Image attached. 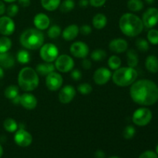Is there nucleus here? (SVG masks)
Returning a JSON list of instances; mask_svg holds the SVG:
<instances>
[{
    "label": "nucleus",
    "mask_w": 158,
    "mask_h": 158,
    "mask_svg": "<svg viewBox=\"0 0 158 158\" xmlns=\"http://www.w3.org/2000/svg\"><path fill=\"white\" fill-rule=\"evenodd\" d=\"M132 100L142 106H151L158 100V86L149 80H140L134 82L130 89Z\"/></svg>",
    "instance_id": "f257e3e1"
},
{
    "label": "nucleus",
    "mask_w": 158,
    "mask_h": 158,
    "mask_svg": "<svg viewBox=\"0 0 158 158\" xmlns=\"http://www.w3.org/2000/svg\"><path fill=\"white\" fill-rule=\"evenodd\" d=\"M119 26L125 35L134 37L142 32L143 24L142 19L133 13H125L120 17Z\"/></svg>",
    "instance_id": "f03ea898"
},
{
    "label": "nucleus",
    "mask_w": 158,
    "mask_h": 158,
    "mask_svg": "<svg viewBox=\"0 0 158 158\" xmlns=\"http://www.w3.org/2000/svg\"><path fill=\"white\" fill-rule=\"evenodd\" d=\"M19 42L26 49H38L44 43V35L38 29H28L21 34Z\"/></svg>",
    "instance_id": "7ed1b4c3"
},
{
    "label": "nucleus",
    "mask_w": 158,
    "mask_h": 158,
    "mask_svg": "<svg viewBox=\"0 0 158 158\" xmlns=\"http://www.w3.org/2000/svg\"><path fill=\"white\" fill-rule=\"evenodd\" d=\"M40 80L38 73L31 67H24L20 70L18 76V83L19 87L26 92L36 89Z\"/></svg>",
    "instance_id": "20e7f679"
},
{
    "label": "nucleus",
    "mask_w": 158,
    "mask_h": 158,
    "mask_svg": "<svg viewBox=\"0 0 158 158\" xmlns=\"http://www.w3.org/2000/svg\"><path fill=\"white\" fill-rule=\"evenodd\" d=\"M137 71L132 67H120L112 75L114 83L118 86H128L132 85L137 78Z\"/></svg>",
    "instance_id": "39448f33"
},
{
    "label": "nucleus",
    "mask_w": 158,
    "mask_h": 158,
    "mask_svg": "<svg viewBox=\"0 0 158 158\" xmlns=\"http://www.w3.org/2000/svg\"><path fill=\"white\" fill-rule=\"evenodd\" d=\"M152 116V112L148 108H139L133 114L132 120L137 126L143 127L151 121Z\"/></svg>",
    "instance_id": "423d86ee"
},
{
    "label": "nucleus",
    "mask_w": 158,
    "mask_h": 158,
    "mask_svg": "<svg viewBox=\"0 0 158 158\" xmlns=\"http://www.w3.org/2000/svg\"><path fill=\"white\" fill-rule=\"evenodd\" d=\"M40 55L46 63H52L58 57V48L52 43H46L40 47Z\"/></svg>",
    "instance_id": "0eeeda50"
},
{
    "label": "nucleus",
    "mask_w": 158,
    "mask_h": 158,
    "mask_svg": "<svg viewBox=\"0 0 158 158\" xmlns=\"http://www.w3.org/2000/svg\"><path fill=\"white\" fill-rule=\"evenodd\" d=\"M74 67V60L66 54L60 55L55 60V68L61 73H68L72 71Z\"/></svg>",
    "instance_id": "6e6552de"
},
{
    "label": "nucleus",
    "mask_w": 158,
    "mask_h": 158,
    "mask_svg": "<svg viewBox=\"0 0 158 158\" xmlns=\"http://www.w3.org/2000/svg\"><path fill=\"white\" fill-rule=\"evenodd\" d=\"M143 26L148 29H152L158 23V9L149 8L143 14L142 17Z\"/></svg>",
    "instance_id": "1a4fd4ad"
},
{
    "label": "nucleus",
    "mask_w": 158,
    "mask_h": 158,
    "mask_svg": "<svg viewBox=\"0 0 158 158\" xmlns=\"http://www.w3.org/2000/svg\"><path fill=\"white\" fill-rule=\"evenodd\" d=\"M14 141L18 146L22 148L29 147L32 142V137L28 131L23 128H19L15 131L14 136Z\"/></svg>",
    "instance_id": "9d476101"
},
{
    "label": "nucleus",
    "mask_w": 158,
    "mask_h": 158,
    "mask_svg": "<svg viewBox=\"0 0 158 158\" xmlns=\"http://www.w3.org/2000/svg\"><path fill=\"white\" fill-rule=\"evenodd\" d=\"M63 77L60 73L52 72L46 76V85L48 89L51 91H56L63 85Z\"/></svg>",
    "instance_id": "9b49d317"
},
{
    "label": "nucleus",
    "mask_w": 158,
    "mask_h": 158,
    "mask_svg": "<svg viewBox=\"0 0 158 158\" xmlns=\"http://www.w3.org/2000/svg\"><path fill=\"white\" fill-rule=\"evenodd\" d=\"M69 50L73 56L81 59L86 58L89 52L87 45L82 41H77L73 43L70 46Z\"/></svg>",
    "instance_id": "f8f14e48"
},
{
    "label": "nucleus",
    "mask_w": 158,
    "mask_h": 158,
    "mask_svg": "<svg viewBox=\"0 0 158 158\" xmlns=\"http://www.w3.org/2000/svg\"><path fill=\"white\" fill-rule=\"evenodd\" d=\"M112 77V73L109 69L105 67H101L97 69L94 74V80L96 84L102 85L106 84L110 80Z\"/></svg>",
    "instance_id": "ddd939ff"
},
{
    "label": "nucleus",
    "mask_w": 158,
    "mask_h": 158,
    "mask_svg": "<svg viewBox=\"0 0 158 158\" xmlns=\"http://www.w3.org/2000/svg\"><path fill=\"white\" fill-rule=\"evenodd\" d=\"M15 23L9 16L0 17V33L3 35H12L15 31Z\"/></svg>",
    "instance_id": "4468645a"
},
{
    "label": "nucleus",
    "mask_w": 158,
    "mask_h": 158,
    "mask_svg": "<svg viewBox=\"0 0 158 158\" xmlns=\"http://www.w3.org/2000/svg\"><path fill=\"white\" fill-rule=\"evenodd\" d=\"M76 96V89L70 85H66L61 89L59 94V100L63 104L69 103Z\"/></svg>",
    "instance_id": "2eb2a0df"
},
{
    "label": "nucleus",
    "mask_w": 158,
    "mask_h": 158,
    "mask_svg": "<svg viewBox=\"0 0 158 158\" xmlns=\"http://www.w3.org/2000/svg\"><path fill=\"white\" fill-rule=\"evenodd\" d=\"M19 104L23 106L25 109L31 110L36 107L37 99L32 94L25 93V94L20 95Z\"/></svg>",
    "instance_id": "dca6fc26"
},
{
    "label": "nucleus",
    "mask_w": 158,
    "mask_h": 158,
    "mask_svg": "<svg viewBox=\"0 0 158 158\" xmlns=\"http://www.w3.org/2000/svg\"><path fill=\"white\" fill-rule=\"evenodd\" d=\"M109 48L111 51L117 53L125 52L128 48V43L123 39H114L110 43Z\"/></svg>",
    "instance_id": "f3484780"
},
{
    "label": "nucleus",
    "mask_w": 158,
    "mask_h": 158,
    "mask_svg": "<svg viewBox=\"0 0 158 158\" xmlns=\"http://www.w3.org/2000/svg\"><path fill=\"white\" fill-rule=\"evenodd\" d=\"M34 26L40 30H45L48 29L50 24L49 18L44 13H39L35 15L33 19Z\"/></svg>",
    "instance_id": "a211bd4d"
},
{
    "label": "nucleus",
    "mask_w": 158,
    "mask_h": 158,
    "mask_svg": "<svg viewBox=\"0 0 158 158\" xmlns=\"http://www.w3.org/2000/svg\"><path fill=\"white\" fill-rule=\"evenodd\" d=\"M15 65V59L9 52H0V66L5 69L12 68Z\"/></svg>",
    "instance_id": "6ab92c4d"
},
{
    "label": "nucleus",
    "mask_w": 158,
    "mask_h": 158,
    "mask_svg": "<svg viewBox=\"0 0 158 158\" xmlns=\"http://www.w3.org/2000/svg\"><path fill=\"white\" fill-rule=\"evenodd\" d=\"M80 29L77 25H70L63 31V37L66 41H71L78 35Z\"/></svg>",
    "instance_id": "aec40b11"
},
{
    "label": "nucleus",
    "mask_w": 158,
    "mask_h": 158,
    "mask_svg": "<svg viewBox=\"0 0 158 158\" xmlns=\"http://www.w3.org/2000/svg\"><path fill=\"white\" fill-rule=\"evenodd\" d=\"M145 66L149 72L156 73L158 72V58L155 56H149L145 61Z\"/></svg>",
    "instance_id": "412c9836"
},
{
    "label": "nucleus",
    "mask_w": 158,
    "mask_h": 158,
    "mask_svg": "<svg viewBox=\"0 0 158 158\" xmlns=\"http://www.w3.org/2000/svg\"><path fill=\"white\" fill-rule=\"evenodd\" d=\"M55 70V65L51 63H40L36 66V73L41 76H47Z\"/></svg>",
    "instance_id": "4be33fe9"
},
{
    "label": "nucleus",
    "mask_w": 158,
    "mask_h": 158,
    "mask_svg": "<svg viewBox=\"0 0 158 158\" xmlns=\"http://www.w3.org/2000/svg\"><path fill=\"white\" fill-rule=\"evenodd\" d=\"M107 23V19L106 15L102 13L96 14L93 18V25L97 29H102L106 26Z\"/></svg>",
    "instance_id": "5701e85b"
},
{
    "label": "nucleus",
    "mask_w": 158,
    "mask_h": 158,
    "mask_svg": "<svg viewBox=\"0 0 158 158\" xmlns=\"http://www.w3.org/2000/svg\"><path fill=\"white\" fill-rule=\"evenodd\" d=\"M127 64L129 67L134 68L138 65V55L136 50L133 49H129L127 52Z\"/></svg>",
    "instance_id": "b1692460"
},
{
    "label": "nucleus",
    "mask_w": 158,
    "mask_h": 158,
    "mask_svg": "<svg viewBox=\"0 0 158 158\" xmlns=\"http://www.w3.org/2000/svg\"><path fill=\"white\" fill-rule=\"evenodd\" d=\"M41 5L46 10L52 11L56 10L60 7L61 0H40Z\"/></svg>",
    "instance_id": "393cba45"
},
{
    "label": "nucleus",
    "mask_w": 158,
    "mask_h": 158,
    "mask_svg": "<svg viewBox=\"0 0 158 158\" xmlns=\"http://www.w3.org/2000/svg\"><path fill=\"white\" fill-rule=\"evenodd\" d=\"M127 8L131 12H139L143 9V2L141 0H128Z\"/></svg>",
    "instance_id": "a878e982"
},
{
    "label": "nucleus",
    "mask_w": 158,
    "mask_h": 158,
    "mask_svg": "<svg viewBox=\"0 0 158 158\" xmlns=\"http://www.w3.org/2000/svg\"><path fill=\"white\" fill-rule=\"evenodd\" d=\"M12 47V40L8 36L0 37V52H6Z\"/></svg>",
    "instance_id": "bb28decb"
},
{
    "label": "nucleus",
    "mask_w": 158,
    "mask_h": 158,
    "mask_svg": "<svg viewBox=\"0 0 158 158\" xmlns=\"http://www.w3.org/2000/svg\"><path fill=\"white\" fill-rule=\"evenodd\" d=\"M3 127L6 131L10 133L15 132L18 129V124H17L16 121L12 118H7L6 120H5L4 123H3Z\"/></svg>",
    "instance_id": "cd10ccee"
},
{
    "label": "nucleus",
    "mask_w": 158,
    "mask_h": 158,
    "mask_svg": "<svg viewBox=\"0 0 158 158\" xmlns=\"http://www.w3.org/2000/svg\"><path fill=\"white\" fill-rule=\"evenodd\" d=\"M5 97L9 100H12L19 95V88L15 85H10L5 89Z\"/></svg>",
    "instance_id": "c85d7f7f"
},
{
    "label": "nucleus",
    "mask_w": 158,
    "mask_h": 158,
    "mask_svg": "<svg viewBox=\"0 0 158 158\" xmlns=\"http://www.w3.org/2000/svg\"><path fill=\"white\" fill-rule=\"evenodd\" d=\"M17 61L19 63H22V64H26V63H29L30 61V55H29V52L24 49L19 50L17 53L16 56Z\"/></svg>",
    "instance_id": "c756f323"
},
{
    "label": "nucleus",
    "mask_w": 158,
    "mask_h": 158,
    "mask_svg": "<svg viewBox=\"0 0 158 158\" xmlns=\"http://www.w3.org/2000/svg\"><path fill=\"white\" fill-rule=\"evenodd\" d=\"M75 2L74 0H64L60 5V11L63 12H69L75 8Z\"/></svg>",
    "instance_id": "7c9ffc66"
},
{
    "label": "nucleus",
    "mask_w": 158,
    "mask_h": 158,
    "mask_svg": "<svg viewBox=\"0 0 158 158\" xmlns=\"http://www.w3.org/2000/svg\"><path fill=\"white\" fill-rule=\"evenodd\" d=\"M108 66L111 69H119L121 66V60H120V57H118L117 56H112L110 57V59L108 60Z\"/></svg>",
    "instance_id": "2f4dec72"
},
{
    "label": "nucleus",
    "mask_w": 158,
    "mask_h": 158,
    "mask_svg": "<svg viewBox=\"0 0 158 158\" xmlns=\"http://www.w3.org/2000/svg\"><path fill=\"white\" fill-rule=\"evenodd\" d=\"M106 56V52L103 49H96L91 53V58L93 60L96 62H99L103 60Z\"/></svg>",
    "instance_id": "473e14b6"
},
{
    "label": "nucleus",
    "mask_w": 158,
    "mask_h": 158,
    "mask_svg": "<svg viewBox=\"0 0 158 158\" xmlns=\"http://www.w3.org/2000/svg\"><path fill=\"white\" fill-rule=\"evenodd\" d=\"M148 42L153 45H158V30L151 29L148 32Z\"/></svg>",
    "instance_id": "72a5a7b5"
},
{
    "label": "nucleus",
    "mask_w": 158,
    "mask_h": 158,
    "mask_svg": "<svg viewBox=\"0 0 158 158\" xmlns=\"http://www.w3.org/2000/svg\"><path fill=\"white\" fill-rule=\"evenodd\" d=\"M135 134L136 129L134 128V127L131 126V125L127 126L123 131V137L125 139H127V140H131V139H132L135 136Z\"/></svg>",
    "instance_id": "f704fd0d"
},
{
    "label": "nucleus",
    "mask_w": 158,
    "mask_h": 158,
    "mask_svg": "<svg viewBox=\"0 0 158 158\" xmlns=\"http://www.w3.org/2000/svg\"><path fill=\"white\" fill-rule=\"evenodd\" d=\"M60 33H61V28L57 25H54V26H51L48 30V36L50 39H56L57 37L60 36Z\"/></svg>",
    "instance_id": "c9c22d12"
},
{
    "label": "nucleus",
    "mask_w": 158,
    "mask_h": 158,
    "mask_svg": "<svg viewBox=\"0 0 158 158\" xmlns=\"http://www.w3.org/2000/svg\"><path fill=\"white\" fill-rule=\"evenodd\" d=\"M136 46L141 52H147L149 49V43L144 39H137L136 41Z\"/></svg>",
    "instance_id": "e433bc0d"
},
{
    "label": "nucleus",
    "mask_w": 158,
    "mask_h": 158,
    "mask_svg": "<svg viewBox=\"0 0 158 158\" xmlns=\"http://www.w3.org/2000/svg\"><path fill=\"white\" fill-rule=\"evenodd\" d=\"M93 90V88L91 86L90 84L87 83H81V84L79 85L78 86V91L81 94H83V95H87V94H89Z\"/></svg>",
    "instance_id": "4c0bfd02"
},
{
    "label": "nucleus",
    "mask_w": 158,
    "mask_h": 158,
    "mask_svg": "<svg viewBox=\"0 0 158 158\" xmlns=\"http://www.w3.org/2000/svg\"><path fill=\"white\" fill-rule=\"evenodd\" d=\"M6 12H7L8 16L11 17V18L15 17L19 12V6L16 4L9 5L6 9Z\"/></svg>",
    "instance_id": "58836bf2"
},
{
    "label": "nucleus",
    "mask_w": 158,
    "mask_h": 158,
    "mask_svg": "<svg viewBox=\"0 0 158 158\" xmlns=\"http://www.w3.org/2000/svg\"><path fill=\"white\" fill-rule=\"evenodd\" d=\"M139 158H158V155L152 151H146L140 154Z\"/></svg>",
    "instance_id": "ea45409f"
},
{
    "label": "nucleus",
    "mask_w": 158,
    "mask_h": 158,
    "mask_svg": "<svg viewBox=\"0 0 158 158\" xmlns=\"http://www.w3.org/2000/svg\"><path fill=\"white\" fill-rule=\"evenodd\" d=\"M70 76L74 80H76V81H78V80H81L82 73H81V71L79 70V69H74V70H72Z\"/></svg>",
    "instance_id": "a19ab883"
},
{
    "label": "nucleus",
    "mask_w": 158,
    "mask_h": 158,
    "mask_svg": "<svg viewBox=\"0 0 158 158\" xmlns=\"http://www.w3.org/2000/svg\"><path fill=\"white\" fill-rule=\"evenodd\" d=\"M106 0H89V4L96 8H99L103 6L106 3Z\"/></svg>",
    "instance_id": "79ce46f5"
},
{
    "label": "nucleus",
    "mask_w": 158,
    "mask_h": 158,
    "mask_svg": "<svg viewBox=\"0 0 158 158\" xmlns=\"http://www.w3.org/2000/svg\"><path fill=\"white\" fill-rule=\"evenodd\" d=\"M80 32H81L83 35H87L92 32V29L88 25H83V26H81V28L80 29Z\"/></svg>",
    "instance_id": "37998d69"
},
{
    "label": "nucleus",
    "mask_w": 158,
    "mask_h": 158,
    "mask_svg": "<svg viewBox=\"0 0 158 158\" xmlns=\"http://www.w3.org/2000/svg\"><path fill=\"white\" fill-rule=\"evenodd\" d=\"M82 66H83V69H89L91 68V66H92V63H91L89 60L84 58L83 61H82Z\"/></svg>",
    "instance_id": "c03bdc74"
},
{
    "label": "nucleus",
    "mask_w": 158,
    "mask_h": 158,
    "mask_svg": "<svg viewBox=\"0 0 158 158\" xmlns=\"http://www.w3.org/2000/svg\"><path fill=\"white\" fill-rule=\"evenodd\" d=\"M18 2L19 5H20L23 7H28L31 4L30 0H18Z\"/></svg>",
    "instance_id": "a18cd8bd"
},
{
    "label": "nucleus",
    "mask_w": 158,
    "mask_h": 158,
    "mask_svg": "<svg viewBox=\"0 0 158 158\" xmlns=\"http://www.w3.org/2000/svg\"><path fill=\"white\" fill-rule=\"evenodd\" d=\"M95 158H105V153L101 150H99L95 152Z\"/></svg>",
    "instance_id": "49530a36"
},
{
    "label": "nucleus",
    "mask_w": 158,
    "mask_h": 158,
    "mask_svg": "<svg viewBox=\"0 0 158 158\" xmlns=\"http://www.w3.org/2000/svg\"><path fill=\"white\" fill-rule=\"evenodd\" d=\"M89 0H80L79 2V5H80V7L82 8H86L89 6Z\"/></svg>",
    "instance_id": "de8ad7c7"
},
{
    "label": "nucleus",
    "mask_w": 158,
    "mask_h": 158,
    "mask_svg": "<svg viewBox=\"0 0 158 158\" xmlns=\"http://www.w3.org/2000/svg\"><path fill=\"white\" fill-rule=\"evenodd\" d=\"M6 12V6L2 0H0V15H3Z\"/></svg>",
    "instance_id": "09e8293b"
},
{
    "label": "nucleus",
    "mask_w": 158,
    "mask_h": 158,
    "mask_svg": "<svg viewBox=\"0 0 158 158\" xmlns=\"http://www.w3.org/2000/svg\"><path fill=\"white\" fill-rule=\"evenodd\" d=\"M12 100V103H13L15 105L19 104V102H20V96H19V95L16 96V97H15V98H13V99H12V100Z\"/></svg>",
    "instance_id": "8fccbe9b"
},
{
    "label": "nucleus",
    "mask_w": 158,
    "mask_h": 158,
    "mask_svg": "<svg viewBox=\"0 0 158 158\" xmlns=\"http://www.w3.org/2000/svg\"><path fill=\"white\" fill-rule=\"evenodd\" d=\"M4 77V71H3V69L2 68V66H0V80L3 78Z\"/></svg>",
    "instance_id": "3c124183"
},
{
    "label": "nucleus",
    "mask_w": 158,
    "mask_h": 158,
    "mask_svg": "<svg viewBox=\"0 0 158 158\" xmlns=\"http://www.w3.org/2000/svg\"><path fill=\"white\" fill-rule=\"evenodd\" d=\"M3 155V148L2 147V145L0 144V158L2 157Z\"/></svg>",
    "instance_id": "603ef678"
},
{
    "label": "nucleus",
    "mask_w": 158,
    "mask_h": 158,
    "mask_svg": "<svg viewBox=\"0 0 158 158\" xmlns=\"http://www.w3.org/2000/svg\"><path fill=\"white\" fill-rule=\"evenodd\" d=\"M145 2H146L148 4H153V3H154V2H155V0H145Z\"/></svg>",
    "instance_id": "864d4df0"
},
{
    "label": "nucleus",
    "mask_w": 158,
    "mask_h": 158,
    "mask_svg": "<svg viewBox=\"0 0 158 158\" xmlns=\"http://www.w3.org/2000/svg\"><path fill=\"white\" fill-rule=\"evenodd\" d=\"M3 1L6 2L11 3V2H15V1H16V0H3Z\"/></svg>",
    "instance_id": "5fc2aeb1"
},
{
    "label": "nucleus",
    "mask_w": 158,
    "mask_h": 158,
    "mask_svg": "<svg viewBox=\"0 0 158 158\" xmlns=\"http://www.w3.org/2000/svg\"><path fill=\"white\" fill-rule=\"evenodd\" d=\"M108 158H120V157H117V156H112V157H108Z\"/></svg>",
    "instance_id": "6e6d98bb"
},
{
    "label": "nucleus",
    "mask_w": 158,
    "mask_h": 158,
    "mask_svg": "<svg viewBox=\"0 0 158 158\" xmlns=\"http://www.w3.org/2000/svg\"><path fill=\"white\" fill-rule=\"evenodd\" d=\"M156 153H157V154L158 155V144L157 145V147H156Z\"/></svg>",
    "instance_id": "4d7b16f0"
}]
</instances>
